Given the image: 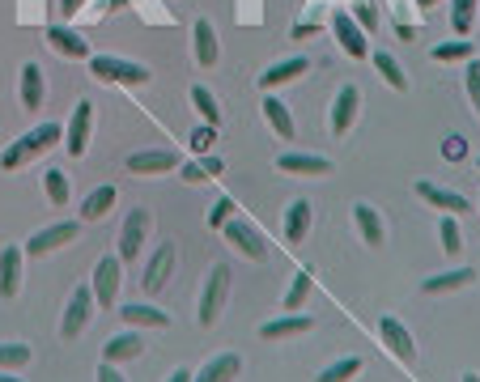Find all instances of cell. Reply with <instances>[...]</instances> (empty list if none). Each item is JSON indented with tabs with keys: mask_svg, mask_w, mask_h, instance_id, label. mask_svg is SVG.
Wrapping results in <instances>:
<instances>
[{
	"mask_svg": "<svg viewBox=\"0 0 480 382\" xmlns=\"http://www.w3.org/2000/svg\"><path fill=\"white\" fill-rule=\"evenodd\" d=\"M47 43L60 51V56H68V60H89V43L77 35V30H68V26H51Z\"/></svg>",
	"mask_w": 480,
	"mask_h": 382,
	"instance_id": "cell-18",
	"label": "cell"
},
{
	"mask_svg": "<svg viewBox=\"0 0 480 382\" xmlns=\"http://www.w3.org/2000/svg\"><path fill=\"white\" fill-rule=\"evenodd\" d=\"M277 166L285 174H332V161L319 158V153H285Z\"/></svg>",
	"mask_w": 480,
	"mask_h": 382,
	"instance_id": "cell-25",
	"label": "cell"
},
{
	"mask_svg": "<svg viewBox=\"0 0 480 382\" xmlns=\"http://www.w3.org/2000/svg\"><path fill=\"white\" fill-rule=\"evenodd\" d=\"M353 22H358L361 30H374V26H379V13H374L370 0H358V17H353Z\"/></svg>",
	"mask_w": 480,
	"mask_h": 382,
	"instance_id": "cell-43",
	"label": "cell"
},
{
	"mask_svg": "<svg viewBox=\"0 0 480 382\" xmlns=\"http://www.w3.org/2000/svg\"><path fill=\"white\" fill-rule=\"evenodd\" d=\"M94 378H99V382H128V378H123V374L111 366V361H102V366H99V374H94Z\"/></svg>",
	"mask_w": 480,
	"mask_h": 382,
	"instance_id": "cell-45",
	"label": "cell"
},
{
	"mask_svg": "<svg viewBox=\"0 0 480 382\" xmlns=\"http://www.w3.org/2000/svg\"><path fill=\"white\" fill-rule=\"evenodd\" d=\"M379 336H382V345H387V353H391L395 361H404V366H412V361H417V345H412V332H408V327H404L400 319H391V315H387V319L379 323Z\"/></svg>",
	"mask_w": 480,
	"mask_h": 382,
	"instance_id": "cell-9",
	"label": "cell"
},
{
	"mask_svg": "<svg viewBox=\"0 0 480 382\" xmlns=\"http://www.w3.org/2000/svg\"><path fill=\"white\" fill-rule=\"evenodd\" d=\"M225 297H230V268L213 263L209 281H204V294H200V327H213V323L222 319Z\"/></svg>",
	"mask_w": 480,
	"mask_h": 382,
	"instance_id": "cell-3",
	"label": "cell"
},
{
	"mask_svg": "<svg viewBox=\"0 0 480 382\" xmlns=\"http://www.w3.org/2000/svg\"><path fill=\"white\" fill-rule=\"evenodd\" d=\"M43 187H47V200L56 204V209H64V204H68V191H73V183H68V174H64L60 166H51V170L43 174Z\"/></svg>",
	"mask_w": 480,
	"mask_h": 382,
	"instance_id": "cell-31",
	"label": "cell"
},
{
	"mask_svg": "<svg viewBox=\"0 0 480 382\" xmlns=\"http://www.w3.org/2000/svg\"><path fill=\"white\" fill-rule=\"evenodd\" d=\"M310 222H315V212H310V204L307 200H294L289 209H285V238L289 243H307V234H310Z\"/></svg>",
	"mask_w": 480,
	"mask_h": 382,
	"instance_id": "cell-22",
	"label": "cell"
},
{
	"mask_svg": "<svg viewBox=\"0 0 480 382\" xmlns=\"http://www.w3.org/2000/svg\"><path fill=\"white\" fill-rule=\"evenodd\" d=\"M89 289H94V302L99 306H115L120 297V255H102L89 272Z\"/></svg>",
	"mask_w": 480,
	"mask_h": 382,
	"instance_id": "cell-5",
	"label": "cell"
},
{
	"mask_svg": "<svg viewBox=\"0 0 480 382\" xmlns=\"http://www.w3.org/2000/svg\"><path fill=\"white\" fill-rule=\"evenodd\" d=\"M60 136H64V128L60 124H38L35 132H26V136H17L5 153H0V170H22L26 161H35V158H43L47 149H56L60 145Z\"/></svg>",
	"mask_w": 480,
	"mask_h": 382,
	"instance_id": "cell-1",
	"label": "cell"
},
{
	"mask_svg": "<svg viewBox=\"0 0 480 382\" xmlns=\"http://www.w3.org/2000/svg\"><path fill=\"white\" fill-rule=\"evenodd\" d=\"M358 107H361V89L358 86H345L340 94H336V102H332V132L336 136H345L349 128H353Z\"/></svg>",
	"mask_w": 480,
	"mask_h": 382,
	"instance_id": "cell-13",
	"label": "cell"
},
{
	"mask_svg": "<svg viewBox=\"0 0 480 382\" xmlns=\"http://www.w3.org/2000/svg\"><path fill=\"white\" fill-rule=\"evenodd\" d=\"M222 234L230 238V247L243 251V255L251 259V263H264V259H268V247H264L259 230H256V225H246L243 217H230V222L222 225Z\"/></svg>",
	"mask_w": 480,
	"mask_h": 382,
	"instance_id": "cell-7",
	"label": "cell"
},
{
	"mask_svg": "<svg viewBox=\"0 0 480 382\" xmlns=\"http://www.w3.org/2000/svg\"><path fill=\"white\" fill-rule=\"evenodd\" d=\"M77 234H81V225H77V222L47 225V230H38V234L26 243V255H51V251H60V247H68V243H77Z\"/></svg>",
	"mask_w": 480,
	"mask_h": 382,
	"instance_id": "cell-8",
	"label": "cell"
},
{
	"mask_svg": "<svg viewBox=\"0 0 480 382\" xmlns=\"http://www.w3.org/2000/svg\"><path fill=\"white\" fill-rule=\"evenodd\" d=\"M230 217H235V200L222 196L217 204H213V212H209V225H213V230H222V225L230 222Z\"/></svg>",
	"mask_w": 480,
	"mask_h": 382,
	"instance_id": "cell-40",
	"label": "cell"
},
{
	"mask_svg": "<svg viewBox=\"0 0 480 382\" xmlns=\"http://www.w3.org/2000/svg\"><path fill=\"white\" fill-rule=\"evenodd\" d=\"M179 166V153L174 149H145V153H132L128 158V170L132 174H166Z\"/></svg>",
	"mask_w": 480,
	"mask_h": 382,
	"instance_id": "cell-12",
	"label": "cell"
},
{
	"mask_svg": "<svg viewBox=\"0 0 480 382\" xmlns=\"http://www.w3.org/2000/svg\"><path fill=\"white\" fill-rule=\"evenodd\" d=\"M468 56H472L468 38H455V43H438V47H433V60L438 64H455V60H468Z\"/></svg>",
	"mask_w": 480,
	"mask_h": 382,
	"instance_id": "cell-37",
	"label": "cell"
},
{
	"mask_svg": "<svg viewBox=\"0 0 480 382\" xmlns=\"http://www.w3.org/2000/svg\"><path fill=\"white\" fill-rule=\"evenodd\" d=\"M238 374H243V357L238 353H222V357H213L200 374H192V382H235Z\"/></svg>",
	"mask_w": 480,
	"mask_h": 382,
	"instance_id": "cell-17",
	"label": "cell"
},
{
	"mask_svg": "<svg viewBox=\"0 0 480 382\" xmlns=\"http://www.w3.org/2000/svg\"><path fill=\"white\" fill-rule=\"evenodd\" d=\"M115 196H120V191H115L111 183L94 187V191L86 196V204H81V222H102V217L115 209Z\"/></svg>",
	"mask_w": 480,
	"mask_h": 382,
	"instance_id": "cell-27",
	"label": "cell"
},
{
	"mask_svg": "<svg viewBox=\"0 0 480 382\" xmlns=\"http://www.w3.org/2000/svg\"><path fill=\"white\" fill-rule=\"evenodd\" d=\"M374 68L382 73V81L391 89H408V77H404V68L395 64V56H387V51H374Z\"/></svg>",
	"mask_w": 480,
	"mask_h": 382,
	"instance_id": "cell-33",
	"label": "cell"
},
{
	"mask_svg": "<svg viewBox=\"0 0 480 382\" xmlns=\"http://www.w3.org/2000/svg\"><path fill=\"white\" fill-rule=\"evenodd\" d=\"M192 38H196V60L204 64V68H213V64H217V56H222V51H217V30H213V22H204V17H200V22L192 26Z\"/></svg>",
	"mask_w": 480,
	"mask_h": 382,
	"instance_id": "cell-28",
	"label": "cell"
},
{
	"mask_svg": "<svg viewBox=\"0 0 480 382\" xmlns=\"http://www.w3.org/2000/svg\"><path fill=\"white\" fill-rule=\"evenodd\" d=\"M264 119L272 124V132L281 136V140H294V115H289V107H285L281 98H264Z\"/></svg>",
	"mask_w": 480,
	"mask_h": 382,
	"instance_id": "cell-29",
	"label": "cell"
},
{
	"mask_svg": "<svg viewBox=\"0 0 480 382\" xmlns=\"http://www.w3.org/2000/svg\"><path fill=\"white\" fill-rule=\"evenodd\" d=\"M89 315H94V289H89V284H81V289H73V297H68V310H64V323H60L64 345L86 332Z\"/></svg>",
	"mask_w": 480,
	"mask_h": 382,
	"instance_id": "cell-4",
	"label": "cell"
},
{
	"mask_svg": "<svg viewBox=\"0 0 480 382\" xmlns=\"http://www.w3.org/2000/svg\"><path fill=\"white\" fill-rule=\"evenodd\" d=\"M0 382H22V378H13L9 370H0Z\"/></svg>",
	"mask_w": 480,
	"mask_h": 382,
	"instance_id": "cell-50",
	"label": "cell"
},
{
	"mask_svg": "<svg viewBox=\"0 0 480 382\" xmlns=\"http://www.w3.org/2000/svg\"><path fill=\"white\" fill-rule=\"evenodd\" d=\"M213 140H217V128H209V124H204V128H196V132H192V149H196L200 158H204V153H209V149H213Z\"/></svg>",
	"mask_w": 480,
	"mask_h": 382,
	"instance_id": "cell-42",
	"label": "cell"
},
{
	"mask_svg": "<svg viewBox=\"0 0 480 382\" xmlns=\"http://www.w3.org/2000/svg\"><path fill=\"white\" fill-rule=\"evenodd\" d=\"M476 166H480V161H476Z\"/></svg>",
	"mask_w": 480,
	"mask_h": 382,
	"instance_id": "cell-53",
	"label": "cell"
},
{
	"mask_svg": "<svg viewBox=\"0 0 480 382\" xmlns=\"http://www.w3.org/2000/svg\"><path fill=\"white\" fill-rule=\"evenodd\" d=\"M200 166H204V174H222V158H200Z\"/></svg>",
	"mask_w": 480,
	"mask_h": 382,
	"instance_id": "cell-47",
	"label": "cell"
},
{
	"mask_svg": "<svg viewBox=\"0 0 480 382\" xmlns=\"http://www.w3.org/2000/svg\"><path fill=\"white\" fill-rule=\"evenodd\" d=\"M89 124H94V102H77L73 119H68V153L81 158L89 145Z\"/></svg>",
	"mask_w": 480,
	"mask_h": 382,
	"instance_id": "cell-14",
	"label": "cell"
},
{
	"mask_svg": "<svg viewBox=\"0 0 480 382\" xmlns=\"http://www.w3.org/2000/svg\"><path fill=\"white\" fill-rule=\"evenodd\" d=\"M459 382H480V374H464V378H459Z\"/></svg>",
	"mask_w": 480,
	"mask_h": 382,
	"instance_id": "cell-52",
	"label": "cell"
},
{
	"mask_svg": "<svg viewBox=\"0 0 480 382\" xmlns=\"http://www.w3.org/2000/svg\"><path fill=\"white\" fill-rule=\"evenodd\" d=\"M417 196L425 200V204H433V209H443V212H468V200L459 196V191H451V187H438V183H417Z\"/></svg>",
	"mask_w": 480,
	"mask_h": 382,
	"instance_id": "cell-16",
	"label": "cell"
},
{
	"mask_svg": "<svg viewBox=\"0 0 480 382\" xmlns=\"http://www.w3.org/2000/svg\"><path fill=\"white\" fill-rule=\"evenodd\" d=\"M183 179H187V183H204L209 174H204V166H200V161H187V166H183Z\"/></svg>",
	"mask_w": 480,
	"mask_h": 382,
	"instance_id": "cell-46",
	"label": "cell"
},
{
	"mask_svg": "<svg viewBox=\"0 0 480 382\" xmlns=\"http://www.w3.org/2000/svg\"><path fill=\"white\" fill-rule=\"evenodd\" d=\"M141 353H145V340H141V332L111 336V340H107V348H102V357L111 361V366H120V361H136Z\"/></svg>",
	"mask_w": 480,
	"mask_h": 382,
	"instance_id": "cell-21",
	"label": "cell"
},
{
	"mask_svg": "<svg viewBox=\"0 0 480 382\" xmlns=\"http://www.w3.org/2000/svg\"><path fill=\"white\" fill-rule=\"evenodd\" d=\"M17 94H22L26 111H38V107H43V68H38L35 60L22 64V86H17Z\"/></svg>",
	"mask_w": 480,
	"mask_h": 382,
	"instance_id": "cell-24",
	"label": "cell"
},
{
	"mask_svg": "<svg viewBox=\"0 0 480 382\" xmlns=\"http://www.w3.org/2000/svg\"><path fill=\"white\" fill-rule=\"evenodd\" d=\"M472 22H476V0H455V9H451V26H455V35H468Z\"/></svg>",
	"mask_w": 480,
	"mask_h": 382,
	"instance_id": "cell-38",
	"label": "cell"
},
{
	"mask_svg": "<svg viewBox=\"0 0 480 382\" xmlns=\"http://www.w3.org/2000/svg\"><path fill=\"white\" fill-rule=\"evenodd\" d=\"M310 284H315V281H310L307 272H297V276H294V284H289V294H285V302H281V306L289 310V315H297V310L307 306V297H310Z\"/></svg>",
	"mask_w": 480,
	"mask_h": 382,
	"instance_id": "cell-35",
	"label": "cell"
},
{
	"mask_svg": "<svg viewBox=\"0 0 480 382\" xmlns=\"http://www.w3.org/2000/svg\"><path fill=\"white\" fill-rule=\"evenodd\" d=\"M149 225H153V217H149V209H136L128 212V222H123L120 230V263H132L136 255H141V247H145V238H149Z\"/></svg>",
	"mask_w": 480,
	"mask_h": 382,
	"instance_id": "cell-6",
	"label": "cell"
},
{
	"mask_svg": "<svg viewBox=\"0 0 480 382\" xmlns=\"http://www.w3.org/2000/svg\"><path fill=\"white\" fill-rule=\"evenodd\" d=\"M123 315V323H128V327H171V315H166V310H158V306H123L120 310Z\"/></svg>",
	"mask_w": 480,
	"mask_h": 382,
	"instance_id": "cell-30",
	"label": "cell"
},
{
	"mask_svg": "<svg viewBox=\"0 0 480 382\" xmlns=\"http://www.w3.org/2000/svg\"><path fill=\"white\" fill-rule=\"evenodd\" d=\"M332 30L336 38H340V47H345V56H353V60H366L370 56V43H366V30H361L349 13H336L332 17Z\"/></svg>",
	"mask_w": 480,
	"mask_h": 382,
	"instance_id": "cell-10",
	"label": "cell"
},
{
	"mask_svg": "<svg viewBox=\"0 0 480 382\" xmlns=\"http://www.w3.org/2000/svg\"><path fill=\"white\" fill-rule=\"evenodd\" d=\"M417 5H421V9H433V5H438V0H417Z\"/></svg>",
	"mask_w": 480,
	"mask_h": 382,
	"instance_id": "cell-51",
	"label": "cell"
},
{
	"mask_svg": "<svg viewBox=\"0 0 480 382\" xmlns=\"http://www.w3.org/2000/svg\"><path fill=\"white\" fill-rule=\"evenodd\" d=\"M166 382H192V370H174Z\"/></svg>",
	"mask_w": 480,
	"mask_h": 382,
	"instance_id": "cell-49",
	"label": "cell"
},
{
	"mask_svg": "<svg viewBox=\"0 0 480 382\" xmlns=\"http://www.w3.org/2000/svg\"><path fill=\"white\" fill-rule=\"evenodd\" d=\"M464 81H468V98H472V107H476V115H480V60H472V64H468Z\"/></svg>",
	"mask_w": 480,
	"mask_h": 382,
	"instance_id": "cell-41",
	"label": "cell"
},
{
	"mask_svg": "<svg viewBox=\"0 0 480 382\" xmlns=\"http://www.w3.org/2000/svg\"><path fill=\"white\" fill-rule=\"evenodd\" d=\"M310 327H315V319L310 315H285V319H272L259 327V336L264 340H289V336H307Z\"/></svg>",
	"mask_w": 480,
	"mask_h": 382,
	"instance_id": "cell-20",
	"label": "cell"
},
{
	"mask_svg": "<svg viewBox=\"0 0 480 382\" xmlns=\"http://www.w3.org/2000/svg\"><path fill=\"white\" fill-rule=\"evenodd\" d=\"M468 284H476V268H455V272H443V276H425L421 289L433 297V294H455V289H468Z\"/></svg>",
	"mask_w": 480,
	"mask_h": 382,
	"instance_id": "cell-19",
	"label": "cell"
},
{
	"mask_svg": "<svg viewBox=\"0 0 480 382\" xmlns=\"http://www.w3.org/2000/svg\"><path fill=\"white\" fill-rule=\"evenodd\" d=\"M459 247H464V238H459V225H455V217L446 212V217H443V251H451V255H455Z\"/></svg>",
	"mask_w": 480,
	"mask_h": 382,
	"instance_id": "cell-39",
	"label": "cell"
},
{
	"mask_svg": "<svg viewBox=\"0 0 480 382\" xmlns=\"http://www.w3.org/2000/svg\"><path fill=\"white\" fill-rule=\"evenodd\" d=\"M353 217H358V230H361V243H370V247H382V238H387V230H382V217L374 212V204H353Z\"/></svg>",
	"mask_w": 480,
	"mask_h": 382,
	"instance_id": "cell-26",
	"label": "cell"
},
{
	"mask_svg": "<svg viewBox=\"0 0 480 382\" xmlns=\"http://www.w3.org/2000/svg\"><path fill=\"white\" fill-rule=\"evenodd\" d=\"M60 9L68 13V17H73V13H81V9H86V0H60Z\"/></svg>",
	"mask_w": 480,
	"mask_h": 382,
	"instance_id": "cell-48",
	"label": "cell"
},
{
	"mask_svg": "<svg viewBox=\"0 0 480 382\" xmlns=\"http://www.w3.org/2000/svg\"><path fill=\"white\" fill-rule=\"evenodd\" d=\"M302 73H307V56L281 60V64H272L268 73H259V89H277V86H285V81H297Z\"/></svg>",
	"mask_w": 480,
	"mask_h": 382,
	"instance_id": "cell-23",
	"label": "cell"
},
{
	"mask_svg": "<svg viewBox=\"0 0 480 382\" xmlns=\"http://www.w3.org/2000/svg\"><path fill=\"white\" fill-rule=\"evenodd\" d=\"M171 272H174V247L166 243V247H158V255L149 259V268H145V294H162V289H166V281H171Z\"/></svg>",
	"mask_w": 480,
	"mask_h": 382,
	"instance_id": "cell-15",
	"label": "cell"
},
{
	"mask_svg": "<svg viewBox=\"0 0 480 382\" xmlns=\"http://www.w3.org/2000/svg\"><path fill=\"white\" fill-rule=\"evenodd\" d=\"M22 294V247H5L0 251V297L13 302Z\"/></svg>",
	"mask_w": 480,
	"mask_h": 382,
	"instance_id": "cell-11",
	"label": "cell"
},
{
	"mask_svg": "<svg viewBox=\"0 0 480 382\" xmlns=\"http://www.w3.org/2000/svg\"><path fill=\"white\" fill-rule=\"evenodd\" d=\"M89 77L94 81H115V86H145L149 68L136 60H120V56H89Z\"/></svg>",
	"mask_w": 480,
	"mask_h": 382,
	"instance_id": "cell-2",
	"label": "cell"
},
{
	"mask_svg": "<svg viewBox=\"0 0 480 382\" xmlns=\"http://www.w3.org/2000/svg\"><path fill=\"white\" fill-rule=\"evenodd\" d=\"M192 107H196V111L204 115V124H209V128L222 124V107H217V98H213V89L192 86Z\"/></svg>",
	"mask_w": 480,
	"mask_h": 382,
	"instance_id": "cell-32",
	"label": "cell"
},
{
	"mask_svg": "<svg viewBox=\"0 0 480 382\" xmlns=\"http://www.w3.org/2000/svg\"><path fill=\"white\" fill-rule=\"evenodd\" d=\"M358 374H361V357H345V361H336V366H328L315 382H349V378H358Z\"/></svg>",
	"mask_w": 480,
	"mask_h": 382,
	"instance_id": "cell-36",
	"label": "cell"
},
{
	"mask_svg": "<svg viewBox=\"0 0 480 382\" xmlns=\"http://www.w3.org/2000/svg\"><path fill=\"white\" fill-rule=\"evenodd\" d=\"M464 153H468V145H464V136H446V158H451V161H459Z\"/></svg>",
	"mask_w": 480,
	"mask_h": 382,
	"instance_id": "cell-44",
	"label": "cell"
},
{
	"mask_svg": "<svg viewBox=\"0 0 480 382\" xmlns=\"http://www.w3.org/2000/svg\"><path fill=\"white\" fill-rule=\"evenodd\" d=\"M30 357H35V353H30V345H17V340H13V345H0V370H26V366H30Z\"/></svg>",
	"mask_w": 480,
	"mask_h": 382,
	"instance_id": "cell-34",
	"label": "cell"
}]
</instances>
